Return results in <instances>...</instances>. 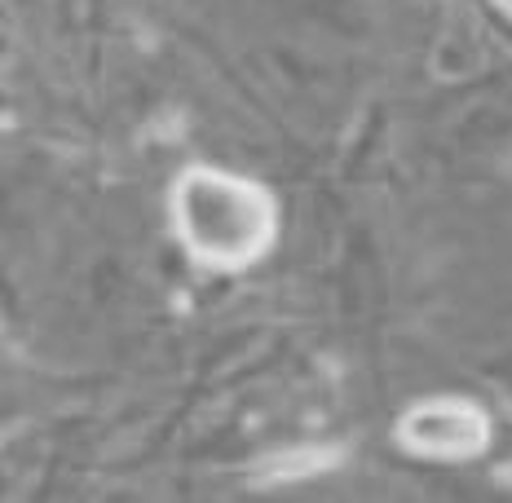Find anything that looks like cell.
<instances>
[{"mask_svg": "<svg viewBox=\"0 0 512 503\" xmlns=\"http://www.w3.org/2000/svg\"><path fill=\"white\" fill-rule=\"evenodd\" d=\"M168 239L195 270L248 274L283 239V203L270 181L226 164H186L164 195Z\"/></svg>", "mask_w": 512, "mask_h": 503, "instance_id": "1", "label": "cell"}, {"mask_svg": "<svg viewBox=\"0 0 512 503\" xmlns=\"http://www.w3.org/2000/svg\"><path fill=\"white\" fill-rule=\"evenodd\" d=\"M393 446L424 464H477L495 446V415L468 393H424L398 411Z\"/></svg>", "mask_w": 512, "mask_h": 503, "instance_id": "2", "label": "cell"}, {"mask_svg": "<svg viewBox=\"0 0 512 503\" xmlns=\"http://www.w3.org/2000/svg\"><path fill=\"white\" fill-rule=\"evenodd\" d=\"M490 5H495V9H499V14H504V18H508V23H512V0H490Z\"/></svg>", "mask_w": 512, "mask_h": 503, "instance_id": "3", "label": "cell"}]
</instances>
